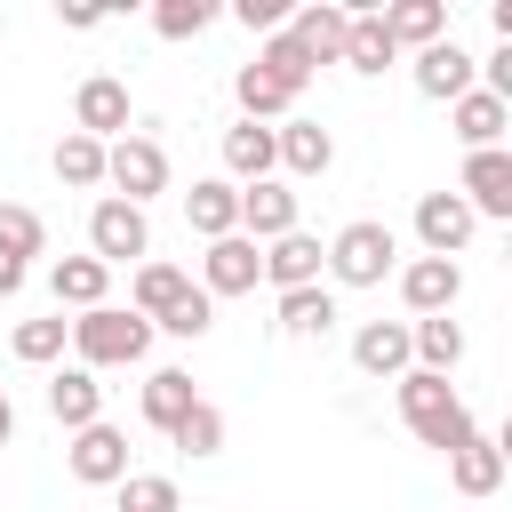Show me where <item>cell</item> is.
<instances>
[{
  "label": "cell",
  "instance_id": "6da1fadb",
  "mask_svg": "<svg viewBox=\"0 0 512 512\" xmlns=\"http://www.w3.org/2000/svg\"><path fill=\"white\" fill-rule=\"evenodd\" d=\"M400 384V424L424 440V448H440V456H456L480 424H472V408H464V392L448 384V376H424V368H408V376H392Z\"/></svg>",
  "mask_w": 512,
  "mask_h": 512
},
{
  "label": "cell",
  "instance_id": "7a4b0ae2",
  "mask_svg": "<svg viewBox=\"0 0 512 512\" xmlns=\"http://www.w3.org/2000/svg\"><path fill=\"white\" fill-rule=\"evenodd\" d=\"M72 352H80L88 376H96V368H136V360L152 352V320L128 312V304H96V312L72 320Z\"/></svg>",
  "mask_w": 512,
  "mask_h": 512
},
{
  "label": "cell",
  "instance_id": "3957f363",
  "mask_svg": "<svg viewBox=\"0 0 512 512\" xmlns=\"http://www.w3.org/2000/svg\"><path fill=\"white\" fill-rule=\"evenodd\" d=\"M328 272H336V288H384L400 272V232L376 224V216H352L328 240Z\"/></svg>",
  "mask_w": 512,
  "mask_h": 512
},
{
  "label": "cell",
  "instance_id": "277c9868",
  "mask_svg": "<svg viewBox=\"0 0 512 512\" xmlns=\"http://www.w3.org/2000/svg\"><path fill=\"white\" fill-rule=\"evenodd\" d=\"M104 184H112V200H128V208H144L152 192H168V152L152 144V136H120V144H104Z\"/></svg>",
  "mask_w": 512,
  "mask_h": 512
},
{
  "label": "cell",
  "instance_id": "5b68a950",
  "mask_svg": "<svg viewBox=\"0 0 512 512\" xmlns=\"http://www.w3.org/2000/svg\"><path fill=\"white\" fill-rule=\"evenodd\" d=\"M88 256L112 272V264H144L152 256V224H144V208H128V200H96L88 208Z\"/></svg>",
  "mask_w": 512,
  "mask_h": 512
},
{
  "label": "cell",
  "instance_id": "8992f818",
  "mask_svg": "<svg viewBox=\"0 0 512 512\" xmlns=\"http://www.w3.org/2000/svg\"><path fill=\"white\" fill-rule=\"evenodd\" d=\"M264 280V248L256 240H240V232H224V240H208V256H200V296L216 304V296H248Z\"/></svg>",
  "mask_w": 512,
  "mask_h": 512
},
{
  "label": "cell",
  "instance_id": "52a82bcc",
  "mask_svg": "<svg viewBox=\"0 0 512 512\" xmlns=\"http://www.w3.org/2000/svg\"><path fill=\"white\" fill-rule=\"evenodd\" d=\"M64 464H72L80 488H120L128 480V432L120 424H88V432H72Z\"/></svg>",
  "mask_w": 512,
  "mask_h": 512
},
{
  "label": "cell",
  "instance_id": "ba28073f",
  "mask_svg": "<svg viewBox=\"0 0 512 512\" xmlns=\"http://www.w3.org/2000/svg\"><path fill=\"white\" fill-rule=\"evenodd\" d=\"M72 128H80V136H96V144H120V136H128V80L88 72V80H80V96H72Z\"/></svg>",
  "mask_w": 512,
  "mask_h": 512
},
{
  "label": "cell",
  "instance_id": "9c48e42d",
  "mask_svg": "<svg viewBox=\"0 0 512 512\" xmlns=\"http://www.w3.org/2000/svg\"><path fill=\"white\" fill-rule=\"evenodd\" d=\"M456 296H464V272H456V256H408V264H400V304H408L416 320H432V312H456Z\"/></svg>",
  "mask_w": 512,
  "mask_h": 512
},
{
  "label": "cell",
  "instance_id": "30bf717a",
  "mask_svg": "<svg viewBox=\"0 0 512 512\" xmlns=\"http://www.w3.org/2000/svg\"><path fill=\"white\" fill-rule=\"evenodd\" d=\"M464 88H480V56H464V48H456V32H448V40H432V48H416V96L456 104Z\"/></svg>",
  "mask_w": 512,
  "mask_h": 512
},
{
  "label": "cell",
  "instance_id": "8fae6325",
  "mask_svg": "<svg viewBox=\"0 0 512 512\" xmlns=\"http://www.w3.org/2000/svg\"><path fill=\"white\" fill-rule=\"evenodd\" d=\"M456 200L472 216H512V152H464V176H456Z\"/></svg>",
  "mask_w": 512,
  "mask_h": 512
},
{
  "label": "cell",
  "instance_id": "7c38bea8",
  "mask_svg": "<svg viewBox=\"0 0 512 512\" xmlns=\"http://www.w3.org/2000/svg\"><path fill=\"white\" fill-rule=\"evenodd\" d=\"M280 232H296V192L280 184V176H264V184H240V240H280Z\"/></svg>",
  "mask_w": 512,
  "mask_h": 512
},
{
  "label": "cell",
  "instance_id": "4fadbf2b",
  "mask_svg": "<svg viewBox=\"0 0 512 512\" xmlns=\"http://www.w3.org/2000/svg\"><path fill=\"white\" fill-rule=\"evenodd\" d=\"M320 264H328V248L296 224V232H280V240H264V280L288 296V288H320Z\"/></svg>",
  "mask_w": 512,
  "mask_h": 512
},
{
  "label": "cell",
  "instance_id": "5bb4252c",
  "mask_svg": "<svg viewBox=\"0 0 512 512\" xmlns=\"http://www.w3.org/2000/svg\"><path fill=\"white\" fill-rule=\"evenodd\" d=\"M472 224H480V216H472L456 192H424V200H416V240H424V256H456V248L472 240Z\"/></svg>",
  "mask_w": 512,
  "mask_h": 512
},
{
  "label": "cell",
  "instance_id": "9a60e30c",
  "mask_svg": "<svg viewBox=\"0 0 512 512\" xmlns=\"http://www.w3.org/2000/svg\"><path fill=\"white\" fill-rule=\"evenodd\" d=\"M376 24L392 48H432V40H448V0H384Z\"/></svg>",
  "mask_w": 512,
  "mask_h": 512
},
{
  "label": "cell",
  "instance_id": "2e32d148",
  "mask_svg": "<svg viewBox=\"0 0 512 512\" xmlns=\"http://www.w3.org/2000/svg\"><path fill=\"white\" fill-rule=\"evenodd\" d=\"M344 24H352V16H344L336 0H312V8H288V24H280V32H288L312 64H336V56H344Z\"/></svg>",
  "mask_w": 512,
  "mask_h": 512
},
{
  "label": "cell",
  "instance_id": "e0dca14e",
  "mask_svg": "<svg viewBox=\"0 0 512 512\" xmlns=\"http://www.w3.org/2000/svg\"><path fill=\"white\" fill-rule=\"evenodd\" d=\"M448 128L464 136V152H496V136L512 128V104L488 96V88H464V96L448 104Z\"/></svg>",
  "mask_w": 512,
  "mask_h": 512
},
{
  "label": "cell",
  "instance_id": "ac0fdd59",
  "mask_svg": "<svg viewBox=\"0 0 512 512\" xmlns=\"http://www.w3.org/2000/svg\"><path fill=\"white\" fill-rule=\"evenodd\" d=\"M272 152H280L288 176H328V168H336V136H328L320 120H280V128H272Z\"/></svg>",
  "mask_w": 512,
  "mask_h": 512
},
{
  "label": "cell",
  "instance_id": "d6986e66",
  "mask_svg": "<svg viewBox=\"0 0 512 512\" xmlns=\"http://www.w3.org/2000/svg\"><path fill=\"white\" fill-rule=\"evenodd\" d=\"M104 288H112V272H104L96 256H56V264H48V296H56V312H96V304H112Z\"/></svg>",
  "mask_w": 512,
  "mask_h": 512
},
{
  "label": "cell",
  "instance_id": "ffe728a7",
  "mask_svg": "<svg viewBox=\"0 0 512 512\" xmlns=\"http://www.w3.org/2000/svg\"><path fill=\"white\" fill-rule=\"evenodd\" d=\"M48 416H56L64 432L104 424V384H96L88 368H56V376H48Z\"/></svg>",
  "mask_w": 512,
  "mask_h": 512
},
{
  "label": "cell",
  "instance_id": "44dd1931",
  "mask_svg": "<svg viewBox=\"0 0 512 512\" xmlns=\"http://www.w3.org/2000/svg\"><path fill=\"white\" fill-rule=\"evenodd\" d=\"M448 488H456V496H472V504H480V496H496V488H504V440L472 432V440L448 456Z\"/></svg>",
  "mask_w": 512,
  "mask_h": 512
},
{
  "label": "cell",
  "instance_id": "7402d4cb",
  "mask_svg": "<svg viewBox=\"0 0 512 512\" xmlns=\"http://www.w3.org/2000/svg\"><path fill=\"white\" fill-rule=\"evenodd\" d=\"M184 224H192L200 240H224V232H240V184H224V176H200V184L184 192Z\"/></svg>",
  "mask_w": 512,
  "mask_h": 512
},
{
  "label": "cell",
  "instance_id": "603a6c76",
  "mask_svg": "<svg viewBox=\"0 0 512 512\" xmlns=\"http://www.w3.org/2000/svg\"><path fill=\"white\" fill-rule=\"evenodd\" d=\"M272 168H280V152H272V128H256V120L224 128V184H264Z\"/></svg>",
  "mask_w": 512,
  "mask_h": 512
},
{
  "label": "cell",
  "instance_id": "cb8c5ba5",
  "mask_svg": "<svg viewBox=\"0 0 512 512\" xmlns=\"http://www.w3.org/2000/svg\"><path fill=\"white\" fill-rule=\"evenodd\" d=\"M352 360H360V376H408L416 368L408 360V320H368L352 336Z\"/></svg>",
  "mask_w": 512,
  "mask_h": 512
},
{
  "label": "cell",
  "instance_id": "d4e9b609",
  "mask_svg": "<svg viewBox=\"0 0 512 512\" xmlns=\"http://www.w3.org/2000/svg\"><path fill=\"white\" fill-rule=\"evenodd\" d=\"M48 168H56V184L96 192V184H104V144H96V136H80V128H64V136H56V152H48Z\"/></svg>",
  "mask_w": 512,
  "mask_h": 512
},
{
  "label": "cell",
  "instance_id": "484cf974",
  "mask_svg": "<svg viewBox=\"0 0 512 512\" xmlns=\"http://www.w3.org/2000/svg\"><path fill=\"white\" fill-rule=\"evenodd\" d=\"M328 328H336V288H288V296H280V336L312 344V336H328Z\"/></svg>",
  "mask_w": 512,
  "mask_h": 512
},
{
  "label": "cell",
  "instance_id": "4316f807",
  "mask_svg": "<svg viewBox=\"0 0 512 512\" xmlns=\"http://www.w3.org/2000/svg\"><path fill=\"white\" fill-rule=\"evenodd\" d=\"M192 400H200V384H192L184 368H152V376H144V424H152V432H176V416H184Z\"/></svg>",
  "mask_w": 512,
  "mask_h": 512
},
{
  "label": "cell",
  "instance_id": "83f0119b",
  "mask_svg": "<svg viewBox=\"0 0 512 512\" xmlns=\"http://www.w3.org/2000/svg\"><path fill=\"white\" fill-rule=\"evenodd\" d=\"M184 288H192V280H184L176 264H160V256H144V264H136V280H128V312H144V320H160V312H168V304H176Z\"/></svg>",
  "mask_w": 512,
  "mask_h": 512
},
{
  "label": "cell",
  "instance_id": "f1b7e54d",
  "mask_svg": "<svg viewBox=\"0 0 512 512\" xmlns=\"http://www.w3.org/2000/svg\"><path fill=\"white\" fill-rule=\"evenodd\" d=\"M336 64H352V72H368V80H376L384 64H400V48L384 40V24H376V8L344 24V56H336Z\"/></svg>",
  "mask_w": 512,
  "mask_h": 512
},
{
  "label": "cell",
  "instance_id": "f546056e",
  "mask_svg": "<svg viewBox=\"0 0 512 512\" xmlns=\"http://www.w3.org/2000/svg\"><path fill=\"white\" fill-rule=\"evenodd\" d=\"M64 344H72V320H64V312H56V320H16V336H8V352H16L24 368L64 360Z\"/></svg>",
  "mask_w": 512,
  "mask_h": 512
},
{
  "label": "cell",
  "instance_id": "4dcf8cb0",
  "mask_svg": "<svg viewBox=\"0 0 512 512\" xmlns=\"http://www.w3.org/2000/svg\"><path fill=\"white\" fill-rule=\"evenodd\" d=\"M48 248V224H40V208H24V200H0V256L8 264H32Z\"/></svg>",
  "mask_w": 512,
  "mask_h": 512
},
{
  "label": "cell",
  "instance_id": "1f68e13d",
  "mask_svg": "<svg viewBox=\"0 0 512 512\" xmlns=\"http://www.w3.org/2000/svg\"><path fill=\"white\" fill-rule=\"evenodd\" d=\"M256 72H272V80H280V88H288V96H304V88H312V72H320V64H312V56H304V48H296V40H288V32H272V40H264V48H256Z\"/></svg>",
  "mask_w": 512,
  "mask_h": 512
},
{
  "label": "cell",
  "instance_id": "d6a6232c",
  "mask_svg": "<svg viewBox=\"0 0 512 512\" xmlns=\"http://www.w3.org/2000/svg\"><path fill=\"white\" fill-rule=\"evenodd\" d=\"M232 96H240V120H256V128H264V120H280V112L296 104V96H288V88H280L272 72H256V64H240V80H232Z\"/></svg>",
  "mask_w": 512,
  "mask_h": 512
},
{
  "label": "cell",
  "instance_id": "836d02e7",
  "mask_svg": "<svg viewBox=\"0 0 512 512\" xmlns=\"http://www.w3.org/2000/svg\"><path fill=\"white\" fill-rule=\"evenodd\" d=\"M168 448H184V456H216V448H224V408H216V400H192V408L176 416Z\"/></svg>",
  "mask_w": 512,
  "mask_h": 512
},
{
  "label": "cell",
  "instance_id": "e575fe53",
  "mask_svg": "<svg viewBox=\"0 0 512 512\" xmlns=\"http://www.w3.org/2000/svg\"><path fill=\"white\" fill-rule=\"evenodd\" d=\"M208 24H216V0H160L152 8V32L160 40H200Z\"/></svg>",
  "mask_w": 512,
  "mask_h": 512
},
{
  "label": "cell",
  "instance_id": "d590c367",
  "mask_svg": "<svg viewBox=\"0 0 512 512\" xmlns=\"http://www.w3.org/2000/svg\"><path fill=\"white\" fill-rule=\"evenodd\" d=\"M120 512H184V496H176L168 472H128L120 480Z\"/></svg>",
  "mask_w": 512,
  "mask_h": 512
},
{
  "label": "cell",
  "instance_id": "8d00e7d4",
  "mask_svg": "<svg viewBox=\"0 0 512 512\" xmlns=\"http://www.w3.org/2000/svg\"><path fill=\"white\" fill-rule=\"evenodd\" d=\"M152 328H168V336H184V344H192V336H208V328H216V304H208L200 288H184V296H176Z\"/></svg>",
  "mask_w": 512,
  "mask_h": 512
},
{
  "label": "cell",
  "instance_id": "74e56055",
  "mask_svg": "<svg viewBox=\"0 0 512 512\" xmlns=\"http://www.w3.org/2000/svg\"><path fill=\"white\" fill-rule=\"evenodd\" d=\"M232 16H240L248 32H264V40H272V32L288 24V0H232Z\"/></svg>",
  "mask_w": 512,
  "mask_h": 512
},
{
  "label": "cell",
  "instance_id": "f35d334b",
  "mask_svg": "<svg viewBox=\"0 0 512 512\" xmlns=\"http://www.w3.org/2000/svg\"><path fill=\"white\" fill-rule=\"evenodd\" d=\"M16 288H24V264H8V256H0V296H16Z\"/></svg>",
  "mask_w": 512,
  "mask_h": 512
},
{
  "label": "cell",
  "instance_id": "ab89813d",
  "mask_svg": "<svg viewBox=\"0 0 512 512\" xmlns=\"http://www.w3.org/2000/svg\"><path fill=\"white\" fill-rule=\"evenodd\" d=\"M16 440V408H8V392H0V448Z\"/></svg>",
  "mask_w": 512,
  "mask_h": 512
}]
</instances>
